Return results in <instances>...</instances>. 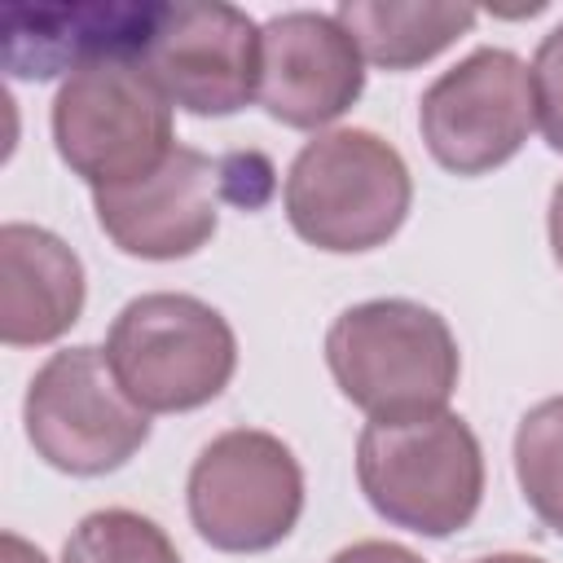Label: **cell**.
<instances>
[{
    "mask_svg": "<svg viewBox=\"0 0 563 563\" xmlns=\"http://www.w3.org/2000/svg\"><path fill=\"white\" fill-rule=\"evenodd\" d=\"M325 365L369 422L444 409L462 374L449 321L413 299H365L339 312L325 334Z\"/></svg>",
    "mask_w": 563,
    "mask_h": 563,
    "instance_id": "obj_1",
    "label": "cell"
},
{
    "mask_svg": "<svg viewBox=\"0 0 563 563\" xmlns=\"http://www.w3.org/2000/svg\"><path fill=\"white\" fill-rule=\"evenodd\" d=\"M356 479L387 523L418 537H449L466 528L484 501V449L466 418L449 409L365 422Z\"/></svg>",
    "mask_w": 563,
    "mask_h": 563,
    "instance_id": "obj_2",
    "label": "cell"
},
{
    "mask_svg": "<svg viewBox=\"0 0 563 563\" xmlns=\"http://www.w3.org/2000/svg\"><path fill=\"white\" fill-rule=\"evenodd\" d=\"M290 229L330 255L383 246L409 216L413 180L396 145L365 128L312 136L286 172Z\"/></svg>",
    "mask_w": 563,
    "mask_h": 563,
    "instance_id": "obj_3",
    "label": "cell"
},
{
    "mask_svg": "<svg viewBox=\"0 0 563 563\" xmlns=\"http://www.w3.org/2000/svg\"><path fill=\"white\" fill-rule=\"evenodd\" d=\"M106 361L145 413H185L229 387L238 339L211 303L154 290L123 303L106 334Z\"/></svg>",
    "mask_w": 563,
    "mask_h": 563,
    "instance_id": "obj_4",
    "label": "cell"
},
{
    "mask_svg": "<svg viewBox=\"0 0 563 563\" xmlns=\"http://www.w3.org/2000/svg\"><path fill=\"white\" fill-rule=\"evenodd\" d=\"M53 145L92 189L132 185L176 150L172 101L141 62H92L53 97Z\"/></svg>",
    "mask_w": 563,
    "mask_h": 563,
    "instance_id": "obj_5",
    "label": "cell"
},
{
    "mask_svg": "<svg viewBox=\"0 0 563 563\" xmlns=\"http://www.w3.org/2000/svg\"><path fill=\"white\" fill-rule=\"evenodd\" d=\"M31 449L66 475L119 471L145 440L150 413L119 387L106 347L53 352L22 400Z\"/></svg>",
    "mask_w": 563,
    "mask_h": 563,
    "instance_id": "obj_6",
    "label": "cell"
},
{
    "mask_svg": "<svg viewBox=\"0 0 563 563\" xmlns=\"http://www.w3.org/2000/svg\"><path fill=\"white\" fill-rule=\"evenodd\" d=\"M303 515V471L295 453L255 427L216 435L189 471V519L224 554L282 545Z\"/></svg>",
    "mask_w": 563,
    "mask_h": 563,
    "instance_id": "obj_7",
    "label": "cell"
},
{
    "mask_svg": "<svg viewBox=\"0 0 563 563\" xmlns=\"http://www.w3.org/2000/svg\"><path fill=\"white\" fill-rule=\"evenodd\" d=\"M532 123V75L510 48H475L449 66L418 106L427 150L453 176H484L510 163Z\"/></svg>",
    "mask_w": 563,
    "mask_h": 563,
    "instance_id": "obj_8",
    "label": "cell"
},
{
    "mask_svg": "<svg viewBox=\"0 0 563 563\" xmlns=\"http://www.w3.org/2000/svg\"><path fill=\"white\" fill-rule=\"evenodd\" d=\"M141 66L172 106L202 119L233 114L260 92V26L220 0L163 4Z\"/></svg>",
    "mask_w": 563,
    "mask_h": 563,
    "instance_id": "obj_9",
    "label": "cell"
},
{
    "mask_svg": "<svg viewBox=\"0 0 563 563\" xmlns=\"http://www.w3.org/2000/svg\"><path fill=\"white\" fill-rule=\"evenodd\" d=\"M220 202H229L220 158L189 145H176L132 185L92 189L97 224L136 260H185L202 251L220 224Z\"/></svg>",
    "mask_w": 563,
    "mask_h": 563,
    "instance_id": "obj_10",
    "label": "cell"
},
{
    "mask_svg": "<svg viewBox=\"0 0 563 563\" xmlns=\"http://www.w3.org/2000/svg\"><path fill=\"white\" fill-rule=\"evenodd\" d=\"M365 88V57L339 18L290 9L260 26L255 101L286 128H325Z\"/></svg>",
    "mask_w": 563,
    "mask_h": 563,
    "instance_id": "obj_11",
    "label": "cell"
},
{
    "mask_svg": "<svg viewBox=\"0 0 563 563\" xmlns=\"http://www.w3.org/2000/svg\"><path fill=\"white\" fill-rule=\"evenodd\" d=\"M163 4L88 0V4H4V70L18 79L75 75L92 62H141Z\"/></svg>",
    "mask_w": 563,
    "mask_h": 563,
    "instance_id": "obj_12",
    "label": "cell"
},
{
    "mask_svg": "<svg viewBox=\"0 0 563 563\" xmlns=\"http://www.w3.org/2000/svg\"><path fill=\"white\" fill-rule=\"evenodd\" d=\"M84 312L79 255L40 224L0 229V339L40 347L62 339Z\"/></svg>",
    "mask_w": 563,
    "mask_h": 563,
    "instance_id": "obj_13",
    "label": "cell"
},
{
    "mask_svg": "<svg viewBox=\"0 0 563 563\" xmlns=\"http://www.w3.org/2000/svg\"><path fill=\"white\" fill-rule=\"evenodd\" d=\"M343 31L356 40L361 57L383 70H409L444 53L457 35L475 26L471 4H444V0H343L339 13Z\"/></svg>",
    "mask_w": 563,
    "mask_h": 563,
    "instance_id": "obj_14",
    "label": "cell"
},
{
    "mask_svg": "<svg viewBox=\"0 0 563 563\" xmlns=\"http://www.w3.org/2000/svg\"><path fill=\"white\" fill-rule=\"evenodd\" d=\"M515 475L532 515L563 532V396H550L519 418Z\"/></svg>",
    "mask_w": 563,
    "mask_h": 563,
    "instance_id": "obj_15",
    "label": "cell"
},
{
    "mask_svg": "<svg viewBox=\"0 0 563 563\" xmlns=\"http://www.w3.org/2000/svg\"><path fill=\"white\" fill-rule=\"evenodd\" d=\"M62 563H180V554L154 519L110 506L79 519V528L66 537Z\"/></svg>",
    "mask_w": 563,
    "mask_h": 563,
    "instance_id": "obj_16",
    "label": "cell"
},
{
    "mask_svg": "<svg viewBox=\"0 0 563 563\" xmlns=\"http://www.w3.org/2000/svg\"><path fill=\"white\" fill-rule=\"evenodd\" d=\"M528 75H532L537 128H541L545 145L563 154V22L537 44V57H532Z\"/></svg>",
    "mask_w": 563,
    "mask_h": 563,
    "instance_id": "obj_17",
    "label": "cell"
},
{
    "mask_svg": "<svg viewBox=\"0 0 563 563\" xmlns=\"http://www.w3.org/2000/svg\"><path fill=\"white\" fill-rule=\"evenodd\" d=\"M220 167H224V194H229L233 207L255 211V207L268 202V194H273V167H268L264 154H255V150H246V154H224Z\"/></svg>",
    "mask_w": 563,
    "mask_h": 563,
    "instance_id": "obj_18",
    "label": "cell"
},
{
    "mask_svg": "<svg viewBox=\"0 0 563 563\" xmlns=\"http://www.w3.org/2000/svg\"><path fill=\"white\" fill-rule=\"evenodd\" d=\"M330 563H422V559L396 541H356V545H343Z\"/></svg>",
    "mask_w": 563,
    "mask_h": 563,
    "instance_id": "obj_19",
    "label": "cell"
},
{
    "mask_svg": "<svg viewBox=\"0 0 563 563\" xmlns=\"http://www.w3.org/2000/svg\"><path fill=\"white\" fill-rule=\"evenodd\" d=\"M550 251H554V260L563 268V180L550 194Z\"/></svg>",
    "mask_w": 563,
    "mask_h": 563,
    "instance_id": "obj_20",
    "label": "cell"
},
{
    "mask_svg": "<svg viewBox=\"0 0 563 563\" xmlns=\"http://www.w3.org/2000/svg\"><path fill=\"white\" fill-rule=\"evenodd\" d=\"M0 545H4V563H48V559H44L31 541H22L18 532H4V541H0Z\"/></svg>",
    "mask_w": 563,
    "mask_h": 563,
    "instance_id": "obj_21",
    "label": "cell"
},
{
    "mask_svg": "<svg viewBox=\"0 0 563 563\" xmlns=\"http://www.w3.org/2000/svg\"><path fill=\"white\" fill-rule=\"evenodd\" d=\"M475 563H545V559H537V554H484Z\"/></svg>",
    "mask_w": 563,
    "mask_h": 563,
    "instance_id": "obj_22",
    "label": "cell"
}]
</instances>
